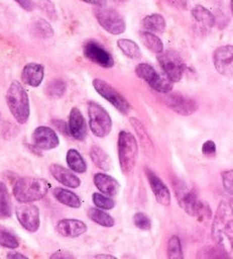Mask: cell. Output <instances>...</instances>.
Returning <instances> with one entry per match:
<instances>
[{
    "mask_svg": "<svg viewBox=\"0 0 233 259\" xmlns=\"http://www.w3.org/2000/svg\"><path fill=\"white\" fill-rule=\"evenodd\" d=\"M212 236L224 251H233V208L226 201H221L212 223Z\"/></svg>",
    "mask_w": 233,
    "mask_h": 259,
    "instance_id": "obj_1",
    "label": "cell"
},
{
    "mask_svg": "<svg viewBox=\"0 0 233 259\" xmlns=\"http://www.w3.org/2000/svg\"><path fill=\"white\" fill-rule=\"evenodd\" d=\"M174 191L180 207L188 215L192 217H198L199 220H208L212 216V211L208 204L200 201L198 195L194 189L186 184L181 180H176L173 183Z\"/></svg>",
    "mask_w": 233,
    "mask_h": 259,
    "instance_id": "obj_2",
    "label": "cell"
},
{
    "mask_svg": "<svg viewBox=\"0 0 233 259\" xmlns=\"http://www.w3.org/2000/svg\"><path fill=\"white\" fill-rule=\"evenodd\" d=\"M50 190V184L43 178L23 177L15 183L13 194L21 203H31L43 199Z\"/></svg>",
    "mask_w": 233,
    "mask_h": 259,
    "instance_id": "obj_3",
    "label": "cell"
},
{
    "mask_svg": "<svg viewBox=\"0 0 233 259\" xmlns=\"http://www.w3.org/2000/svg\"><path fill=\"white\" fill-rule=\"evenodd\" d=\"M6 102L16 121L24 124L30 117V101L28 93L19 81H13L6 94Z\"/></svg>",
    "mask_w": 233,
    "mask_h": 259,
    "instance_id": "obj_4",
    "label": "cell"
},
{
    "mask_svg": "<svg viewBox=\"0 0 233 259\" xmlns=\"http://www.w3.org/2000/svg\"><path fill=\"white\" fill-rule=\"evenodd\" d=\"M118 152L121 169L123 174L129 175L133 171L138 160L139 147L134 135L125 131L121 132L118 142Z\"/></svg>",
    "mask_w": 233,
    "mask_h": 259,
    "instance_id": "obj_5",
    "label": "cell"
},
{
    "mask_svg": "<svg viewBox=\"0 0 233 259\" xmlns=\"http://www.w3.org/2000/svg\"><path fill=\"white\" fill-rule=\"evenodd\" d=\"M136 73L140 79L149 84L154 91L168 94L173 89V81L165 73H159L155 70L154 66L148 63H140L136 66Z\"/></svg>",
    "mask_w": 233,
    "mask_h": 259,
    "instance_id": "obj_6",
    "label": "cell"
},
{
    "mask_svg": "<svg viewBox=\"0 0 233 259\" xmlns=\"http://www.w3.org/2000/svg\"><path fill=\"white\" fill-rule=\"evenodd\" d=\"M88 114L91 132L100 138L108 136L111 131V119L105 108L96 102H89Z\"/></svg>",
    "mask_w": 233,
    "mask_h": 259,
    "instance_id": "obj_7",
    "label": "cell"
},
{
    "mask_svg": "<svg viewBox=\"0 0 233 259\" xmlns=\"http://www.w3.org/2000/svg\"><path fill=\"white\" fill-rule=\"evenodd\" d=\"M95 16L101 28L110 34H122L127 30V23L123 16L113 8H105V6L97 7L95 10Z\"/></svg>",
    "mask_w": 233,
    "mask_h": 259,
    "instance_id": "obj_8",
    "label": "cell"
},
{
    "mask_svg": "<svg viewBox=\"0 0 233 259\" xmlns=\"http://www.w3.org/2000/svg\"><path fill=\"white\" fill-rule=\"evenodd\" d=\"M157 60L159 62L160 68L163 69L164 73L172 80L173 82H179L185 73L186 65L182 61L181 56L174 51L162 52L158 54Z\"/></svg>",
    "mask_w": 233,
    "mask_h": 259,
    "instance_id": "obj_9",
    "label": "cell"
},
{
    "mask_svg": "<svg viewBox=\"0 0 233 259\" xmlns=\"http://www.w3.org/2000/svg\"><path fill=\"white\" fill-rule=\"evenodd\" d=\"M92 86L101 97H104L106 101H108L121 113L128 114L130 112V110H131L130 103L113 86H110L108 82H106L105 80L95 79L92 81Z\"/></svg>",
    "mask_w": 233,
    "mask_h": 259,
    "instance_id": "obj_10",
    "label": "cell"
},
{
    "mask_svg": "<svg viewBox=\"0 0 233 259\" xmlns=\"http://www.w3.org/2000/svg\"><path fill=\"white\" fill-rule=\"evenodd\" d=\"M215 70L224 77L233 75V45H224L215 49L213 54Z\"/></svg>",
    "mask_w": 233,
    "mask_h": 259,
    "instance_id": "obj_11",
    "label": "cell"
},
{
    "mask_svg": "<svg viewBox=\"0 0 233 259\" xmlns=\"http://www.w3.org/2000/svg\"><path fill=\"white\" fill-rule=\"evenodd\" d=\"M16 217L20 224L24 227L26 231L34 233L40 227V213L37 205L24 203L16 207Z\"/></svg>",
    "mask_w": 233,
    "mask_h": 259,
    "instance_id": "obj_12",
    "label": "cell"
},
{
    "mask_svg": "<svg viewBox=\"0 0 233 259\" xmlns=\"http://www.w3.org/2000/svg\"><path fill=\"white\" fill-rule=\"evenodd\" d=\"M83 53L88 60L101 66V68L109 69L114 66V59L110 55V53L107 52L101 45L96 41H89L84 45Z\"/></svg>",
    "mask_w": 233,
    "mask_h": 259,
    "instance_id": "obj_13",
    "label": "cell"
},
{
    "mask_svg": "<svg viewBox=\"0 0 233 259\" xmlns=\"http://www.w3.org/2000/svg\"><path fill=\"white\" fill-rule=\"evenodd\" d=\"M164 102L168 109L173 110L178 114L186 115V117L194 114L198 110V104L195 100L183 96L181 94H169L168 96L165 97Z\"/></svg>",
    "mask_w": 233,
    "mask_h": 259,
    "instance_id": "obj_14",
    "label": "cell"
},
{
    "mask_svg": "<svg viewBox=\"0 0 233 259\" xmlns=\"http://www.w3.org/2000/svg\"><path fill=\"white\" fill-rule=\"evenodd\" d=\"M33 145L40 150H52L60 145V138L52 128L40 126L32 134Z\"/></svg>",
    "mask_w": 233,
    "mask_h": 259,
    "instance_id": "obj_15",
    "label": "cell"
},
{
    "mask_svg": "<svg viewBox=\"0 0 233 259\" xmlns=\"http://www.w3.org/2000/svg\"><path fill=\"white\" fill-rule=\"evenodd\" d=\"M69 132L72 137L78 141L86 140L88 135V127L84 117L78 108H73L70 112L69 118Z\"/></svg>",
    "mask_w": 233,
    "mask_h": 259,
    "instance_id": "obj_16",
    "label": "cell"
},
{
    "mask_svg": "<svg viewBox=\"0 0 233 259\" xmlns=\"http://www.w3.org/2000/svg\"><path fill=\"white\" fill-rule=\"evenodd\" d=\"M146 174L148 182H149L151 190L154 192L155 198L158 201V203L165 205V207L171 204V193H169L168 187L165 185V183L154 171L149 170V169H148Z\"/></svg>",
    "mask_w": 233,
    "mask_h": 259,
    "instance_id": "obj_17",
    "label": "cell"
},
{
    "mask_svg": "<svg viewBox=\"0 0 233 259\" xmlns=\"http://www.w3.org/2000/svg\"><path fill=\"white\" fill-rule=\"evenodd\" d=\"M56 230L58 234L64 238H79L88 230L87 225L79 220H62L57 223Z\"/></svg>",
    "mask_w": 233,
    "mask_h": 259,
    "instance_id": "obj_18",
    "label": "cell"
},
{
    "mask_svg": "<svg viewBox=\"0 0 233 259\" xmlns=\"http://www.w3.org/2000/svg\"><path fill=\"white\" fill-rule=\"evenodd\" d=\"M191 16L199 30L204 31V32H207L210 29H213L215 23H216V19H215L213 13L201 5H197L192 8Z\"/></svg>",
    "mask_w": 233,
    "mask_h": 259,
    "instance_id": "obj_19",
    "label": "cell"
},
{
    "mask_svg": "<svg viewBox=\"0 0 233 259\" xmlns=\"http://www.w3.org/2000/svg\"><path fill=\"white\" fill-rule=\"evenodd\" d=\"M22 81L30 87H39L44 78V68L39 63L26 64L21 74Z\"/></svg>",
    "mask_w": 233,
    "mask_h": 259,
    "instance_id": "obj_20",
    "label": "cell"
},
{
    "mask_svg": "<svg viewBox=\"0 0 233 259\" xmlns=\"http://www.w3.org/2000/svg\"><path fill=\"white\" fill-rule=\"evenodd\" d=\"M49 170H50L51 176L63 185L71 187V189H76L81 185V181L78 176L71 172L69 169L60 166V164H51Z\"/></svg>",
    "mask_w": 233,
    "mask_h": 259,
    "instance_id": "obj_21",
    "label": "cell"
},
{
    "mask_svg": "<svg viewBox=\"0 0 233 259\" xmlns=\"http://www.w3.org/2000/svg\"><path fill=\"white\" fill-rule=\"evenodd\" d=\"M93 183L98 190H99L102 194H106L108 196H114L120 192L121 185L120 183L107 174L98 172L93 176Z\"/></svg>",
    "mask_w": 233,
    "mask_h": 259,
    "instance_id": "obj_22",
    "label": "cell"
},
{
    "mask_svg": "<svg viewBox=\"0 0 233 259\" xmlns=\"http://www.w3.org/2000/svg\"><path fill=\"white\" fill-rule=\"evenodd\" d=\"M52 194L58 202L65 204L67 207L74 209L81 207V200H80L79 196L69 190H64L62 189V187H56V189L52 191Z\"/></svg>",
    "mask_w": 233,
    "mask_h": 259,
    "instance_id": "obj_23",
    "label": "cell"
},
{
    "mask_svg": "<svg viewBox=\"0 0 233 259\" xmlns=\"http://www.w3.org/2000/svg\"><path fill=\"white\" fill-rule=\"evenodd\" d=\"M31 34L39 39H49L53 35V29L49 22L43 19L34 20L30 25Z\"/></svg>",
    "mask_w": 233,
    "mask_h": 259,
    "instance_id": "obj_24",
    "label": "cell"
},
{
    "mask_svg": "<svg viewBox=\"0 0 233 259\" xmlns=\"http://www.w3.org/2000/svg\"><path fill=\"white\" fill-rule=\"evenodd\" d=\"M90 158L95 166L98 167L101 170L108 171L111 168V160L109 155L101 149L99 146L93 145L90 150Z\"/></svg>",
    "mask_w": 233,
    "mask_h": 259,
    "instance_id": "obj_25",
    "label": "cell"
},
{
    "mask_svg": "<svg viewBox=\"0 0 233 259\" xmlns=\"http://www.w3.org/2000/svg\"><path fill=\"white\" fill-rule=\"evenodd\" d=\"M141 25L149 32H164L166 29V21L160 14H151L141 21Z\"/></svg>",
    "mask_w": 233,
    "mask_h": 259,
    "instance_id": "obj_26",
    "label": "cell"
},
{
    "mask_svg": "<svg viewBox=\"0 0 233 259\" xmlns=\"http://www.w3.org/2000/svg\"><path fill=\"white\" fill-rule=\"evenodd\" d=\"M118 46L125 56L131 60H140L142 56L141 49L137 42L130 39H119Z\"/></svg>",
    "mask_w": 233,
    "mask_h": 259,
    "instance_id": "obj_27",
    "label": "cell"
},
{
    "mask_svg": "<svg viewBox=\"0 0 233 259\" xmlns=\"http://www.w3.org/2000/svg\"><path fill=\"white\" fill-rule=\"evenodd\" d=\"M66 161H67V164H69L71 170L79 172V174H83L87 171L86 161H84L82 155L80 154L75 149H71V150H69V152H67Z\"/></svg>",
    "mask_w": 233,
    "mask_h": 259,
    "instance_id": "obj_28",
    "label": "cell"
},
{
    "mask_svg": "<svg viewBox=\"0 0 233 259\" xmlns=\"http://www.w3.org/2000/svg\"><path fill=\"white\" fill-rule=\"evenodd\" d=\"M140 38L145 46L156 54H160L164 51V44L162 39L157 35L154 34V32H149V31H143L140 33Z\"/></svg>",
    "mask_w": 233,
    "mask_h": 259,
    "instance_id": "obj_29",
    "label": "cell"
},
{
    "mask_svg": "<svg viewBox=\"0 0 233 259\" xmlns=\"http://www.w3.org/2000/svg\"><path fill=\"white\" fill-rule=\"evenodd\" d=\"M88 216L92 222L102 227H113L115 224L114 218L108 213L102 211L99 208H90L88 210Z\"/></svg>",
    "mask_w": 233,
    "mask_h": 259,
    "instance_id": "obj_30",
    "label": "cell"
},
{
    "mask_svg": "<svg viewBox=\"0 0 233 259\" xmlns=\"http://www.w3.org/2000/svg\"><path fill=\"white\" fill-rule=\"evenodd\" d=\"M12 216V201L7 186L0 182V217L10 218Z\"/></svg>",
    "mask_w": 233,
    "mask_h": 259,
    "instance_id": "obj_31",
    "label": "cell"
},
{
    "mask_svg": "<svg viewBox=\"0 0 233 259\" xmlns=\"http://www.w3.org/2000/svg\"><path fill=\"white\" fill-rule=\"evenodd\" d=\"M66 92V83L62 79H53L47 84L46 94L51 98H61Z\"/></svg>",
    "mask_w": 233,
    "mask_h": 259,
    "instance_id": "obj_32",
    "label": "cell"
},
{
    "mask_svg": "<svg viewBox=\"0 0 233 259\" xmlns=\"http://www.w3.org/2000/svg\"><path fill=\"white\" fill-rule=\"evenodd\" d=\"M167 257L172 259H180L185 257L183 256V251H182L181 240L178 235H172L171 239L168 240Z\"/></svg>",
    "mask_w": 233,
    "mask_h": 259,
    "instance_id": "obj_33",
    "label": "cell"
},
{
    "mask_svg": "<svg viewBox=\"0 0 233 259\" xmlns=\"http://www.w3.org/2000/svg\"><path fill=\"white\" fill-rule=\"evenodd\" d=\"M92 201L97 208L102 209V210H111L115 207V201L108 198V195L101 193H93Z\"/></svg>",
    "mask_w": 233,
    "mask_h": 259,
    "instance_id": "obj_34",
    "label": "cell"
},
{
    "mask_svg": "<svg viewBox=\"0 0 233 259\" xmlns=\"http://www.w3.org/2000/svg\"><path fill=\"white\" fill-rule=\"evenodd\" d=\"M0 245L8 249H16L20 245V243L19 240L14 235L11 234L10 232L0 229Z\"/></svg>",
    "mask_w": 233,
    "mask_h": 259,
    "instance_id": "obj_35",
    "label": "cell"
},
{
    "mask_svg": "<svg viewBox=\"0 0 233 259\" xmlns=\"http://www.w3.org/2000/svg\"><path fill=\"white\" fill-rule=\"evenodd\" d=\"M199 258H227L228 253L224 251L222 248L216 247H207L200 250L198 253Z\"/></svg>",
    "mask_w": 233,
    "mask_h": 259,
    "instance_id": "obj_36",
    "label": "cell"
},
{
    "mask_svg": "<svg viewBox=\"0 0 233 259\" xmlns=\"http://www.w3.org/2000/svg\"><path fill=\"white\" fill-rule=\"evenodd\" d=\"M130 122H131L133 128L136 129L137 135H138L139 137H140V140H141V142L143 143V144L151 146L152 144H151L150 137H149V135H148L146 128L143 127V124H142L140 121H139L138 119H136V118H131V119H130Z\"/></svg>",
    "mask_w": 233,
    "mask_h": 259,
    "instance_id": "obj_37",
    "label": "cell"
},
{
    "mask_svg": "<svg viewBox=\"0 0 233 259\" xmlns=\"http://www.w3.org/2000/svg\"><path fill=\"white\" fill-rule=\"evenodd\" d=\"M38 7H39L40 11L43 12L44 14H46L49 17V19H51V20L57 19L56 8H55V5H53V3L51 2V0H39Z\"/></svg>",
    "mask_w": 233,
    "mask_h": 259,
    "instance_id": "obj_38",
    "label": "cell"
},
{
    "mask_svg": "<svg viewBox=\"0 0 233 259\" xmlns=\"http://www.w3.org/2000/svg\"><path fill=\"white\" fill-rule=\"evenodd\" d=\"M133 223L139 230L142 231H149L151 229V221L146 213L143 212H137L133 216Z\"/></svg>",
    "mask_w": 233,
    "mask_h": 259,
    "instance_id": "obj_39",
    "label": "cell"
},
{
    "mask_svg": "<svg viewBox=\"0 0 233 259\" xmlns=\"http://www.w3.org/2000/svg\"><path fill=\"white\" fill-rule=\"evenodd\" d=\"M222 183L223 187L228 194L233 195V169L222 172Z\"/></svg>",
    "mask_w": 233,
    "mask_h": 259,
    "instance_id": "obj_40",
    "label": "cell"
},
{
    "mask_svg": "<svg viewBox=\"0 0 233 259\" xmlns=\"http://www.w3.org/2000/svg\"><path fill=\"white\" fill-rule=\"evenodd\" d=\"M19 134H20V129L17 128L15 124L6 122L3 126V135L4 137L7 138V140H12V138L17 137Z\"/></svg>",
    "mask_w": 233,
    "mask_h": 259,
    "instance_id": "obj_41",
    "label": "cell"
},
{
    "mask_svg": "<svg viewBox=\"0 0 233 259\" xmlns=\"http://www.w3.org/2000/svg\"><path fill=\"white\" fill-rule=\"evenodd\" d=\"M201 151L206 157H214L216 154V145L213 141H206L201 147Z\"/></svg>",
    "mask_w": 233,
    "mask_h": 259,
    "instance_id": "obj_42",
    "label": "cell"
},
{
    "mask_svg": "<svg viewBox=\"0 0 233 259\" xmlns=\"http://www.w3.org/2000/svg\"><path fill=\"white\" fill-rule=\"evenodd\" d=\"M52 124L55 126L58 131L61 133L64 134V135H70V132H69V124H67L65 121H63V120H53Z\"/></svg>",
    "mask_w": 233,
    "mask_h": 259,
    "instance_id": "obj_43",
    "label": "cell"
},
{
    "mask_svg": "<svg viewBox=\"0 0 233 259\" xmlns=\"http://www.w3.org/2000/svg\"><path fill=\"white\" fill-rule=\"evenodd\" d=\"M14 2L19 4V5L26 12H32L35 7L34 3L31 2V0H14Z\"/></svg>",
    "mask_w": 233,
    "mask_h": 259,
    "instance_id": "obj_44",
    "label": "cell"
},
{
    "mask_svg": "<svg viewBox=\"0 0 233 259\" xmlns=\"http://www.w3.org/2000/svg\"><path fill=\"white\" fill-rule=\"evenodd\" d=\"M50 258L52 259H60V258H66V259H70V258H74V256L70 252H66V251H57L55 253H52Z\"/></svg>",
    "mask_w": 233,
    "mask_h": 259,
    "instance_id": "obj_45",
    "label": "cell"
},
{
    "mask_svg": "<svg viewBox=\"0 0 233 259\" xmlns=\"http://www.w3.org/2000/svg\"><path fill=\"white\" fill-rule=\"evenodd\" d=\"M81 2L89 4V5H93L96 7H104L106 5L107 0H81Z\"/></svg>",
    "mask_w": 233,
    "mask_h": 259,
    "instance_id": "obj_46",
    "label": "cell"
},
{
    "mask_svg": "<svg viewBox=\"0 0 233 259\" xmlns=\"http://www.w3.org/2000/svg\"><path fill=\"white\" fill-rule=\"evenodd\" d=\"M169 5H172L176 8H186L187 7V2L186 0H167Z\"/></svg>",
    "mask_w": 233,
    "mask_h": 259,
    "instance_id": "obj_47",
    "label": "cell"
},
{
    "mask_svg": "<svg viewBox=\"0 0 233 259\" xmlns=\"http://www.w3.org/2000/svg\"><path fill=\"white\" fill-rule=\"evenodd\" d=\"M7 258H10V259H26L28 257L24 256V254L20 253V252H10L7 254Z\"/></svg>",
    "mask_w": 233,
    "mask_h": 259,
    "instance_id": "obj_48",
    "label": "cell"
},
{
    "mask_svg": "<svg viewBox=\"0 0 233 259\" xmlns=\"http://www.w3.org/2000/svg\"><path fill=\"white\" fill-rule=\"evenodd\" d=\"M96 258H98V259H115V257L110 256V254H98V256H96Z\"/></svg>",
    "mask_w": 233,
    "mask_h": 259,
    "instance_id": "obj_49",
    "label": "cell"
},
{
    "mask_svg": "<svg viewBox=\"0 0 233 259\" xmlns=\"http://www.w3.org/2000/svg\"><path fill=\"white\" fill-rule=\"evenodd\" d=\"M115 3H127V2H129V0H114Z\"/></svg>",
    "mask_w": 233,
    "mask_h": 259,
    "instance_id": "obj_50",
    "label": "cell"
},
{
    "mask_svg": "<svg viewBox=\"0 0 233 259\" xmlns=\"http://www.w3.org/2000/svg\"><path fill=\"white\" fill-rule=\"evenodd\" d=\"M230 6H231V13L233 15V0H231V2H230Z\"/></svg>",
    "mask_w": 233,
    "mask_h": 259,
    "instance_id": "obj_51",
    "label": "cell"
}]
</instances>
